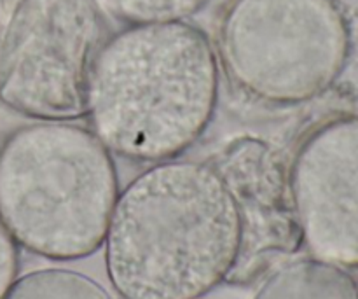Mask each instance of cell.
<instances>
[{"label":"cell","instance_id":"obj_1","mask_svg":"<svg viewBox=\"0 0 358 299\" xmlns=\"http://www.w3.org/2000/svg\"><path fill=\"white\" fill-rule=\"evenodd\" d=\"M243 240L240 203L219 168L177 158L119 191L105 266L122 299H199L233 275Z\"/></svg>","mask_w":358,"mask_h":299},{"label":"cell","instance_id":"obj_2","mask_svg":"<svg viewBox=\"0 0 358 299\" xmlns=\"http://www.w3.org/2000/svg\"><path fill=\"white\" fill-rule=\"evenodd\" d=\"M219 83V58L199 27L129 25L94 56L86 118L112 154L140 163L177 160L208 130Z\"/></svg>","mask_w":358,"mask_h":299},{"label":"cell","instance_id":"obj_3","mask_svg":"<svg viewBox=\"0 0 358 299\" xmlns=\"http://www.w3.org/2000/svg\"><path fill=\"white\" fill-rule=\"evenodd\" d=\"M117 196L112 153L84 126L38 121L0 144V221L31 254L73 261L100 251Z\"/></svg>","mask_w":358,"mask_h":299},{"label":"cell","instance_id":"obj_4","mask_svg":"<svg viewBox=\"0 0 358 299\" xmlns=\"http://www.w3.org/2000/svg\"><path fill=\"white\" fill-rule=\"evenodd\" d=\"M352 46V25L338 0H229L215 53L247 97L292 107L338 83Z\"/></svg>","mask_w":358,"mask_h":299},{"label":"cell","instance_id":"obj_5","mask_svg":"<svg viewBox=\"0 0 358 299\" xmlns=\"http://www.w3.org/2000/svg\"><path fill=\"white\" fill-rule=\"evenodd\" d=\"M101 32L93 0H21L0 49V104L37 121L86 118Z\"/></svg>","mask_w":358,"mask_h":299},{"label":"cell","instance_id":"obj_6","mask_svg":"<svg viewBox=\"0 0 358 299\" xmlns=\"http://www.w3.org/2000/svg\"><path fill=\"white\" fill-rule=\"evenodd\" d=\"M287 188L311 258L358 268V114L324 123L304 139Z\"/></svg>","mask_w":358,"mask_h":299},{"label":"cell","instance_id":"obj_7","mask_svg":"<svg viewBox=\"0 0 358 299\" xmlns=\"http://www.w3.org/2000/svg\"><path fill=\"white\" fill-rule=\"evenodd\" d=\"M254 299H358V286L341 266L301 258L278 266Z\"/></svg>","mask_w":358,"mask_h":299},{"label":"cell","instance_id":"obj_8","mask_svg":"<svg viewBox=\"0 0 358 299\" xmlns=\"http://www.w3.org/2000/svg\"><path fill=\"white\" fill-rule=\"evenodd\" d=\"M2 299H112L101 284L63 268L30 272L14 280Z\"/></svg>","mask_w":358,"mask_h":299},{"label":"cell","instance_id":"obj_9","mask_svg":"<svg viewBox=\"0 0 358 299\" xmlns=\"http://www.w3.org/2000/svg\"><path fill=\"white\" fill-rule=\"evenodd\" d=\"M101 14L129 25L185 21L210 0H93Z\"/></svg>","mask_w":358,"mask_h":299},{"label":"cell","instance_id":"obj_10","mask_svg":"<svg viewBox=\"0 0 358 299\" xmlns=\"http://www.w3.org/2000/svg\"><path fill=\"white\" fill-rule=\"evenodd\" d=\"M20 273V249L0 221V299L14 284Z\"/></svg>","mask_w":358,"mask_h":299}]
</instances>
